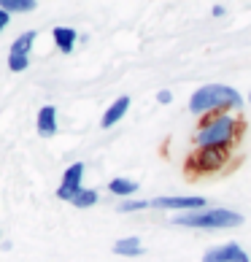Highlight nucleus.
I'll return each instance as SVG.
<instances>
[{"label": "nucleus", "instance_id": "nucleus-1", "mask_svg": "<svg viewBox=\"0 0 251 262\" xmlns=\"http://www.w3.org/2000/svg\"><path fill=\"white\" fill-rule=\"evenodd\" d=\"M240 130H243L240 116L221 111L200 119L195 135H192V143H195V149H233L235 141L240 138Z\"/></svg>", "mask_w": 251, "mask_h": 262}, {"label": "nucleus", "instance_id": "nucleus-2", "mask_svg": "<svg viewBox=\"0 0 251 262\" xmlns=\"http://www.w3.org/2000/svg\"><path fill=\"white\" fill-rule=\"evenodd\" d=\"M240 108H243V95L230 84H202L189 98V114L197 119H206V116L221 111L238 114Z\"/></svg>", "mask_w": 251, "mask_h": 262}, {"label": "nucleus", "instance_id": "nucleus-3", "mask_svg": "<svg viewBox=\"0 0 251 262\" xmlns=\"http://www.w3.org/2000/svg\"><path fill=\"white\" fill-rule=\"evenodd\" d=\"M176 227L187 230H235L243 225V213L233 208H200V211H187L170 216Z\"/></svg>", "mask_w": 251, "mask_h": 262}, {"label": "nucleus", "instance_id": "nucleus-4", "mask_svg": "<svg viewBox=\"0 0 251 262\" xmlns=\"http://www.w3.org/2000/svg\"><path fill=\"white\" fill-rule=\"evenodd\" d=\"M230 160H233V151L230 149H195L187 157V173L189 176H211V173L224 170Z\"/></svg>", "mask_w": 251, "mask_h": 262}, {"label": "nucleus", "instance_id": "nucleus-5", "mask_svg": "<svg viewBox=\"0 0 251 262\" xmlns=\"http://www.w3.org/2000/svg\"><path fill=\"white\" fill-rule=\"evenodd\" d=\"M151 206L159 208V211H170L173 216H176V213L208 208V200L200 198V195H168V198H154Z\"/></svg>", "mask_w": 251, "mask_h": 262}, {"label": "nucleus", "instance_id": "nucleus-6", "mask_svg": "<svg viewBox=\"0 0 251 262\" xmlns=\"http://www.w3.org/2000/svg\"><path fill=\"white\" fill-rule=\"evenodd\" d=\"M202 262H251L248 254L243 251V246L235 244V241H227L221 246H211L206 254H202Z\"/></svg>", "mask_w": 251, "mask_h": 262}, {"label": "nucleus", "instance_id": "nucleus-7", "mask_svg": "<svg viewBox=\"0 0 251 262\" xmlns=\"http://www.w3.org/2000/svg\"><path fill=\"white\" fill-rule=\"evenodd\" d=\"M81 179H84V162H73L71 168L62 173V184H60V189H57V198L71 203L84 189L81 187Z\"/></svg>", "mask_w": 251, "mask_h": 262}, {"label": "nucleus", "instance_id": "nucleus-8", "mask_svg": "<svg viewBox=\"0 0 251 262\" xmlns=\"http://www.w3.org/2000/svg\"><path fill=\"white\" fill-rule=\"evenodd\" d=\"M127 111H130V98H127V95H122V98H117V100L108 105V108H105L103 122H100L103 130H111L117 122H122V116L127 114Z\"/></svg>", "mask_w": 251, "mask_h": 262}, {"label": "nucleus", "instance_id": "nucleus-9", "mask_svg": "<svg viewBox=\"0 0 251 262\" xmlns=\"http://www.w3.org/2000/svg\"><path fill=\"white\" fill-rule=\"evenodd\" d=\"M35 127H38V135H43V138H52L57 133V108L54 105H43V108L38 111Z\"/></svg>", "mask_w": 251, "mask_h": 262}, {"label": "nucleus", "instance_id": "nucleus-10", "mask_svg": "<svg viewBox=\"0 0 251 262\" xmlns=\"http://www.w3.org/2000/svg\"><path fill=\"white\" fill-rule=\"evenodd\" d=\"M54 35V43H57V49H60L62 54H71L76 49V41H79V33L73 30V27H54L52 30Z\"/></svg>", "mask_w": 251, "mask_h": 262}, {"label": "nucleus", "instance_id": "nucleus-11", "mask_svg": "<svg viewBox=\"0 0 251 262\" xmlns=\"http://www.w3.org/2000/svg\"><path fill=\"white\" fill-rule=\"evenodd\" d=\"M108 192L113 198H122V200H130L135 192H138V184H135L132 179H111L108 181Z\"/></svg>", "mask_w": 251, "mask_h": 262}, {"label": "nucleus", "instance_id": "nucleus-12", "mask_svg": "<svg viewBox=\"0 0 251 262\" xmlns=\"http://www.w3.org/2000/svg\"><path fill=\"white\" fill-rule=\"evenodd\" d=\"M113 254H119V257H141L143 254L141 238H135V235L119 238L117 244H113Z\"/></svg>", "mask_w": 251, "mask_h": 262}, {"label": "nucleus", "instance_id": "nucleus-13", "mask_svg": "<svg viewBox=\"0 0 251 262\" xmlns=\"http://www.w3.org/2000/svg\"><path fill=\"white\" fill-rule=\"evenodd\" d=\"M35 43V30H27L16 38V41L11 43V57H27V52H30V46Z\"/></svg>", "mask_w": 251, "mask_h": 262}, {"label": "nucleus", "instance_id": "nucleus-14", "mask_svg": "<svg viewBox=\"0 0 251 262\" xmlns=\"http://www.w3.org/2000/svg\"><path fill=\"white\" fill-rule=\"evenodd\" d=\"M98 200H100V195H98L95 189H81L79 195H76V198L71 200V203H73L76 208H92Z\"/></svg>", "mask_w": 251, "mask_h": 262}, {"label": "nucleus", "instance_id": "nucleus-15", "mask_svg": "<svg viewBox=\"0 0 251 262\" xmlns=\"http://www.w3.org/2000/svg\"><path fill=\"white\" fill-rule=\"evenodd\" d=\"M38 3L35 0H0V8H3L6 14H11V11H33Z\"/></svg>", "mask_w": 251, "mask_h": 262}, {"label": "nucleus", "instance_id": "nucleus-16", "mask_svg": "<svg viewBox=\"0 0 251 262\" xmlns=\"http://www.w3.org/2000/svg\"><path fill=\"white\" fill-rule=\"evenodd\" d=\"M151 203L149 200H122L119 203V213H135V211H143V208H149Z\"/></svg>", "mask_w": 251, "mask_h": 262}, {"label": "nucleus", "instance_id": "nucleus-17", "mask_svg": "<svg viewBox=\"0 0 251 262\" xmlns=\"http://www.w3.org/2000/svg\"><path fill=\"white\" fill-rule=\"evenodd\" d=\"M27 65H30V60H27V57H8V68H11L14 73L27 71Z\"/></svg>", "mask_w": 251, "mask_h": 262}, {"label": "nucleus", "instance_id": "nucleus-18", "mask_svg": "<svg viewBox=\"0 0 251 262\" xmlns=\"http://www.w3.org/2000/svg\"><path fill=\"white\" fill-rule=\"evenodd\" d=\"M157 103L170 105V103H173V92H170V90H159V92H157Z\"/></svg>", "mask_w": 251, "mask_h": 262}, {"label": "nucleus", "instance_id": "nucleus-19", "mask_svg": "<svg viewBox=\"0 0 251 262\" xmlns=\"http://www.w3.org/2000/svg\"><path fill=\"white\" fill-rule=\"evenodd\" d=\"M8 19H11V14H6L3 8H0V30H6V27H8Z\"/></svg>", "mask_w": 251, "mask_h": 262}, {"label": "nucleus", "instance_id": "nucleus-20", "mask_svg": "<svg viewBox=\"0 0 251 262\" xmlns=\"http://www.w3.org/2000/svg\"><path fill=\"white\" fill-rule=\"evenodd\" d=\"M211 14H214V16H224L227 8H224V6H214V8H211Z\"/></svg>", "mask_w": 251, "mask_h": 262}, {"label": "nucleus", "instance_id": "nucleus-21", "mask_svg": "<svg viewBox=\"0 0 251 262\" xmlns=\"http://www.w3.org/2000/svg\"><path fill=\"white\" fill-rule=\"evenodd\" d=\"M246 100H248V105H251V92H248V98H246Z\"/></svg>", "mask_w": 251, "mask_h": 262}]
</instances>
